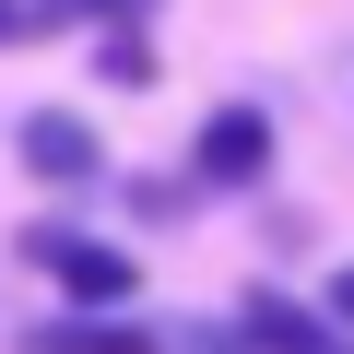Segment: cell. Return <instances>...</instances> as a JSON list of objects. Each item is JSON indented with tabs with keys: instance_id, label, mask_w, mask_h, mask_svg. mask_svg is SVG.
Instances as JSON below:
<instances>
[{
	"instance_id": "cell-6",
	"label": "cell",
	"mask_w": 354,
	"mask_h": 354,
	"mask_svg": "<svg viewBox=\"0 0 354 354\" xmlns=\"http://www.w3.org/2000/svg\"><path fill=\"white\" fill-rule=\"evenodd\" d=\"M95 83H153V48H142L130 24H106V36H95Z\"/></svg>"
},
{
	"instance_id": "cell-2",
	"label": "cell",
	"mask_w": 354,
	"mask_h": 354,
	"mask_svg": "<svg viewBox=\"0 0 354 354\" xmlns=\"http://www.w3.org/2000/svg\"><path fill=\"white\" fill-rule=\"evenodd\" d=\"M12 153H24V177H36V189H83V177L106 165V153H95V130H83L71 106H36V118L12 130Z\"/></svg>"
},
{
	"instance_id": "cell-4",
	"label": "cell",
	"mask_w": 354,
	"mask_h": 354,
	"mask_svg": "<svg viewBox=\"0 0 354 354\" xmlns=\"http://www.w3.org/2000/svg\"><path fill=\"white\" fill-rule=\"evenodd\" d=\"M24 354H165V330H142V319H36L24 330Z\"/></svg>"
},
{
	"instance_id": "cell-8",
	"label": "cell",
	"mask_w": 354,
	"mask_h": 354,
	"mask_svg": "<svg viewBox=\"0 0 354 354\" xmlns=\"http://www.w3.org/2000/svg\"><path fill=\"white\" fill-rule=\"evenodd\" d=\"M319 307H330V319L354 330V272H330V295H319Z\"/></svg>"
},
{
	"instance_id": "cell-1",
	"label": "cell",
	"mask_w": 354,
	"mask_h": 354,
	"mask_svg": "<svg viewBox=\"0 0 354 354\" xmlns=\"http://www.w3.org/2000/svg\"><path fill=\"white\" fill-rule=\"evenodd\" d=\"M24 260L71 295V307H118L142 272H130V248H106V236H83V225H24Z\"/></svg>"
},
{
	"instance_id": "cell-3",
	"label": "cell",
	"mask_w": 354,
	"mask_h": 354,
	"mask_svg": "<svg viewBox=\"0 0 354 354\" xmlns=\"http://www.w3.org/2000/svg\"><path fill=\"white\" fill-rule=\"evenodd\" d=\"M272 177V118L260 106H213L201 130V189H260Z\"/></svg>"
},
{
	"instance_id": "cell-7",
	"label": "cell",
	"mask_w": 354,
	"mask_h": 354,
	"mask_svg": "<svg viewBox=\"0 0 354 354\" xmlns=\"http://www.w3.org/2000/svg\"><path fill=\"white\" fill-rule=\"evenodd\" d=\"M59 12H95V24H130V12H153V0H24V36H48Z\"/></svg>"
},
{
	"instance_id": "cell-9",
	"label": "cell",
	"mask_w": 354,
	"mask_h": 354,
	"mask_svg": "<svg viewBox=\"0 0 354 354\" xmlns=\"http://www.w3.org/2000/svg\"><path fill=\"white\" fill-rule=\"evenodd\" d=\"M12 36H24V0H0V48H12Z\"/></svg>"
},
{
	"instance_id": "cell-5",
	"label": "cell",
	"mask_w": 354,
	"mask_h": 354,
	"mask_svg": "<svg viewBox=\"0 0 354 354\" xmlns=\"http://www.w3.org/2000/svg\"><path fill=\"white\" fill-rule=\"evenodd\" d=\"M248 354H342L330 342V319H307V307H283V295H248V330H236Z\"/></svg>"
}]
</instances>
